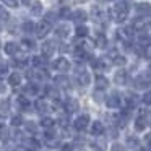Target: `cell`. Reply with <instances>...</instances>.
<instances>
[{
	"instance_id": "cell-51",
	"label": "cell",
	"mask_w": 151,
	"mask_h": 151,
	"mask_svg": "<svg viewBox=\"0 0 151 151\" xmlns=\"http://www.w3.org/2000/svg\"><path fill=\"white\" fill-rule=\"evenodd\" d=\"M5 91V86H4V83L0 81V93H4Z\"/></svg>"
},
{
	"instance_id": "cell-33",
	"label": "cell",
	"mask_w": 151,
	"mask_h": 151,
	"mask_svg": "<svg viewBox=\"0 0 151 151\" xmlns=\"http://www.w3.org/2000/svg\"><path fill=\"white\" fill-rule=\"evenodd\" d=\"M10 124L13 125V127H20V125H23V117H21L20 114L13 115V117L10 119Z\"/></svg>"
},
{
	"instance_id": "cell-30",
	"label": "cell",
	"mask_w": 151,
	"mask_h": 151,
	"mask_svg": "<svg viewBox=\"0 0 151 151\" xmlns=\"http://www.w3.org/2000/svg\"><path fill=\"white\" fill-rule=\"evenodd\" d=\"M31 13L33 15H41L42 13V4H41V2H34V4L31 5Z\"/></svg>"
},
{
	"instance_id": "cell-15",
	"label": "cell",
	"mask_w": 151,
	"mask_h": 151,
	"mask_svg": "<svg viewBox=\"0 0 151 151\" xmlns=\"http://www.w3.org/2000/svg\"><path fill=\"white\" fill-rule=\"evenodd\" d=\"M55 86L57 88H63V89H68L70 88V80L67 78L65 75H59V76H55Z\"/></svg>"
},
{
	"instance_id": "cell-31",
	"label": "cell",
	"mask_w": 151,
	"mask_h": 151,
	"mask_svg": "<svg viewBox=\"0 0 151 151\" xmlns=\"http://www.w3.org/2000/svg\"><path fill=\"white\" fill-rule=\"evenodd\" d=\"M34 26H36V24H34L33 21H24L21 28H23V31L26 34H29V33H34Z\"/></svg>"
},
{
	"instance_id": "cell-9",
	"label": "cell",
	"mask_w": 151,
	"mask_h": 151,
	"mask_svg": "<svg viewBox=\"0 0 151 151\" xmlns=\"http://www.w3.org/2000/svg\"><path fill=\"white\" fill-rule=\"evenodd\" d=\"M41 50H42L44 57H50L55 52V42H54V41H46V42L41 46Z\"/></svg>"
},
{
	"instance_id": "cell-48",
	"label": "cell",
	"mask_w": 151,
	"mask_h": 151,
	"mask_svg": "<svg viewBox=\"0 0 151 151\" xmlns=\"http://www.w3.org/2000/svg\"><path fill=\"white\" fill-rule=\"evenodd\" d=\"M62 151H73V145L72 143H65L62 146Z\"/></svg>"
},
{
	"instance_id": "cell-17",
	"label": "cell",
	"mask_w": 151,
	"mask_h": 151,
	"mask_svg": "<svg viewBox=\"0 0 151 151\" xmlns=\"http://www.w3.org/2000/svg\"><path fill=\"white\" fill-rule=\"evenodd\" d=\"M47 57L41 55V57H33V65L36 67L37 70H44L47 67Z\"/></svg>"
},
{
	"instance_id": "cell-12",
	"label": "cell",
	"mask_w": 151,
	"mask_h": 151,
	"mask_svg": "<svg viewBox=\"0 0 151 151\" xmlns=\"http://www.w3.org/2000/svg\"><path fill=\"white\" fill-rule=\"evenodd\" d=\"M4 50H5V54H7V55L15 57L18 52H20V46H18L17 42H12V41H10V42H7V44H5Z\"/></svg>"
},
{
	"instance_id": "cell-40",
	"label": "cell",
	"mask_w": 151,
	"mask_h": 151,
	"mask_svg": "<svg viewBox=\"0 0 151 151\" xmlns=\"http://www.w3.org/2000/svg\"><path fill=\"white\" fill-rule=\"evenodd\" d=\"M2 2H4V5H7L10 8H18V0H2Z\"/></svg>"
},
{
	"instance_id": "cell-42",
	"label": "cell",
	"mask_w": 151,
	"mask_h": 151,
	"mask_svg": "<svg viewBox=\"0 0 151 151\" xmlns=\"http://www.w3.org/2000/svg\"><path fill=\"white\" fill-rule=\"evenodd\" d=\"M125 62H127V60H125V57H122V55H115L114 57V63L115 65H125Z\"/></svg>"
},
{
	"instance_id": "cell-23",
	"label": "cell",
	"mask_w": 151,
	"mask_h": 151,
	"mask_svg": "<svg viewBox=\"0 0 151 151\" xmlns=\"http://www.w3.org/2000/svg\"><path fill=\"white\" fill-rule=\"evenodd\" d=\"M18 106H20L21 111H29L31 109V102L26 96H20V98H18Z\"/></svg>"
},
{
	"instance_id": "cell-52",
	"label": "cell",
	"mask_w": 151,
	"mask_h": 151,
	"mask_svg": "<svg viewBox=\"0 0 151 151\" xmlns=\"http://www.w3.org/2000/svg\"><path fill=\"white\" fill-rule=\"evenodd\" d=\"M13 151H24V150H21V148H15Z\"/></svg>"
},
{
	"instance_id": "cell-41",
	"label": "cell",
	"mask_w": 151,
	"mask_h": 151,
	"mask_svg": "<svg viewBox=\"0 0 151 151\" xmlns=\"http://www.w3.org/2000/svg\"><path fill=\"white\" fill-rule=\"evenodd\" d=\"M8 107H10V101H8V99H4V101L0 102V111L2 112H7Z\"/></svg>"
},
{
	"instance_id": "cell-46",
	"label": "cell",
	"mask_w": 151,
	"mask_h": 151,
	"mask_svg": "<svg viewBox=\"0 0 151 151\" xmlns=\"http://www.w3.org/2000/svg\"><path fill=\"white\" fill-rule=\"evenodd\" d=\"M59 124L62 125V127H68V117H67V115H65V117L60 115V117H59Z\"/></svg>"
},
{
	"instance_id": "cell-45",
	"label": "cell",
	"mask_w": 151,
	"mask_h": 151,
	"mask_svg": "<svg viewBox=\"0 0 151 151\" xmlns=\"http://www.w3.org/2000/svg\"><path fill=\"white\" fill-rule=\"evenodd\" d=\"M7 72H8V67H7V63H5L4 60H0V75H5Z\"/></svg>"
},
{
	"instance_id": "cell-7",
	"label": "cell",
	"mask_w": 151,
	"mask_h": 151,
	"mask_svg": "<svg viewBox=\"0 0 151 151\" xmlns=\"http://www.w3.org/2000/svg\"><path fill=\"white\" fill-rule=\"evenodd\" d=\"M76 81H78L80 86H88L89 81H91V76H89V73L86 70L78 68V72H76Z\"/></svg>"
},
{
	"instance_id": "cell-43",
	"label": "cell",
	"mask_w": 151,
	"mask_h": 151,
	"mask_svg": "<svg viewBox=\"0 0 151 151\" xmlns=\"http://www.w3.org/2000/svg\"><path fill=\"white\" fill-rule=\"evenodd\" d=\"M141 101H143L145 104L151 106V91H146V93H145V96L141 98Z\"/></svg>"
},
{
	"instance_id": "cell-18",
	"label": "cell",
	"mask_w": 151,
	"mask_h": 151,
	"mask_svg": "<svg viewBox=\"0 0 151 151\" xmlns=\"http://www.w3.org/2000/svg\"><path fill=\"white\" fill-rule=\"evenodd\" d=\"M34 109H36V112H39V114H46V112L49 111V106H47V102L44 101V99H37V101L34 102Z\"/></svg>"
},
{
	"instance_id": "cell-37",
	"label": "cell",
	"mask_w": 151,
	"mask_h": 151,
	"mask_svg": "<svg viewBox=\"0 0 151 151\" xmlns=\"http://www.w3.org/2000/svg\"><path fill=\"white\" fill-rule=\"evenodd\" d=\"M96 44H98V47H106V44H107V39H106L104 34H99L98 39H96Z\"/></svg>"
},
{
	"instance_id": "cell-2",
	"label": "cell",
	"mask_w": 151,
	"mask_h": 151,
	"mask_svg": "<svg viewBox=\"0 0 151 151\" xmlns=\"http://www.w3.org/2000/svg\"><path fill=\"white\" fill-rule=\"evenodd\" d=\"M135 88L138 89H146L151 86V73L150 72H143L135 78Z\"/></svg>"
},
{
	"instance_id": "cell-5",
	"label": "cell",
	"mask_w": 151,
	"mask_h": 151,
	"mask_svg": "<svg viewBox=\"0 0 151 151\" xmlns=\"http://www.w3.org/2000/svg\"><path fill=\"white\" fill-rule=\"evenodd\" d=\"M52 67H54V70H57V72H60V73H67L70 70V62L65 57H59L57 60H54Z\"/></svg>"
},
{
	"instance_id": "cell-49",
	"label": "cell",
	"mask_w": 151,
	"mask_h": 151,
	"mask_svg": "<svg viewBox=\"0 0 151 151\" xmlns=\"http://www.w3.org/2000/svg\"><path fill=\"white\" fill-rule=\"evenodd\" d=\"M60 50H62V52H67V50H68V46H63L62 44V46H60Z\"/></svg>"
},
{
	"instance_id": "cell-13",
	"label": "cell",
	"mask_w": 151,
	"mask_h": 151,
	"mask_svg": "<svg viewBox=\"0 0 151 151\" xmlns=\"http://www.w3.org/2000/svg\"><path fill=\"white\" fill-rule=\"evenodd\" d=\"M91 18L96 21V23H102V21H104V18H106V13L102 12V8L93 7V10H91Z\"/></svg>"
},
{
	"instance_id": "cell-22",
	"label": "cell",
	"mask_w": 151,
	"mask_h": 151,
	"mask_svg": "<svg viewBox=\"0 0 151 151\" xmlns=\"http://www.w3.org/2000/svg\"><path fill=\"white\" fill-rule=\"evenodd\" d=\"M55 34L59 37H67L70 34V26H68V24H60V26H57Z\"/></svg>"
},
{
	"instance_id": "cell-47",
	"label": "cell",
	"mask_w": 151,
	"mask_h": 151,
	"mask_svg": "<svg viewBox=\"0 0 151 151\" xmlns=\"http://www.w3.org/2000/svg\"><path fill=\"white\" fill-rule=\"evenodd\" d=\"M60 17H63V18H70V17H72V13L68 12V8H62V10H60Z\"/></svg>"
},
{
	"instance_id": "cell-19",
	"label": "cell",
	"mask_w": 151,
	"mask_h": 151,
	"mask_svg": "<svg viewBox=\"0 0 151 151\" xmlns=\"http://www.w3.org/2000/svg\"><path fill=\"white\" fill-rule=\"evenodd\" d=\"M91 135H94V137H99V135L104 133V125L101 124V122H93L91 124Z\"/></svg>"
},
{
	"instance_id": "cell-26",
	"label": "cell",
	"mask_w": 151,
	"mask_h": 151,
	"mask_svg": "<svg viewBox=\"0 0 151 151\" xmlns=\"http://www.w3.org/2000/svg\"><path fill=\"white\" fill-rule=\"evenodd\" d=\"M146 124H148L146 117H145V115H141V117H138L137 120H135V128H137L138 132H141V130H145V128H146Z\"/></svg>"
},
{
	"instance_id": "cell-24",
	"label": "cell",
	"mask_w": 151,
	"mask_h": 151,
	"mask_svg": "<svg viewBox=\"0 0 151 151\" xmlns=\"http://www.w3.org/2000/svg\"><path fill=\"white\" fill-rule=\"evenodd\" d=\"M140 102V98H138L135 93H127V104H128V107H135V106Z\"/></svg>"
},
{
	"instance_id": "cell-32",
	"label": "cell",
	"mask_w": 151,
	"mask_h": 151,
	"mask_svg": "<svg viewBox=\"0 0 151 151\" xmlns=\"http://www.w3.org/2000/svg\"><path fill=\"white\" fill-rule=\"evenodd\" d=\"M13 65L15 67H20V68H24L28 65V59L26 57H18V59L13 60Z\"/></svg>"
},
{
	"instance_id": "cell-16",
	"label": "cell",
	"mask_w": 151,
	"mask_h": 151,
	"mask_svg": "<svg viewBox=\"0 0 151 151\" xmlns=\"http://www.w3.org/2000/svg\"><path fill=\"white\" fill-rule=\"evenodd\" d=\"M114 81L117 83V85H125V83L128 81V73L125 72V70H119L114 75Z\"/></svg>"
},
{
	"instance_id": "cell-27",
	"label": "cell",
	"mask_w": 151,
	"mask_h": 151,
	"mask_svg": "<svg viewBox=\"0 0 151 151\" xmlns=\"http://www.w3.org/2000/svg\"><path fill=\"white\" fill-rule=\"evenodd\" d=\"M75 33H76V37H86L88 33H89V29L85 26V24H78L76 29H75Z\"/></svg>"
},
{
	"instance_id": "cell-50",
	"label": "cell",
	"mask_w": 151,
	"mask_h": 151,
	"mask_svg": "<svg viewBox=\"0 0 151 151\" xmlns=\"http://www.w3.org/2000/svg\"><path fill=\"white\" fill-rule=\"evenodd\" d=\"M146 143H148V146L151 148V135H150V137H146Z\"/></svg>"
},
{
	"instance_id": "cell-25",
	"label": "cell",
	"mask_w": 151,
	"mask_h": 151,
	"mask_svg": "<svg viewBox=\"0 0 151 151\" xmlns=\"http://www.w3.org/2000/svg\"><path fill=\"white\" fill-rule=\"evenodd\" d=\"M54 125H55V120L50 117H42L41 119V127L46 128V130H50V128H54Z\"/></svg>"
},
{
	"instance_id": "cell-38",
	"label": "cell",
	"mask_w": 151,
	"mask_h": 151,
	"mask_svg": "<svg viewBox=\"0 0 151 151\" xmlns=\"http://www.w3.org/2000/svg\"><path fill=\"white\" fill-rule=\"evenodd\" d=\"M138 143H140V141H138L137 137H128V138H127V145H128L130 148H137Z\"/></svg>"
},
{
	"instance_id": "cell-39",
	"label": "cell",
	"mask_w": 151,
	"mask_h": 151,
	"mask_svg": "<svg viewBox=\"0 0 151 151\" xmlns=\"http://www.w3.org/2000/svg\"><path fill=\"white\" fill-rule=\"evenodd\" d=\"M55 20H57V13H55V12H49V13L46 15V21H47L49 24L54 23Z\"/></svg>"
},
{
	"instance_id": "cell-36",
	"label": "cell",
	"mask_w": 151,
	"mask_h": 151,
	"mask_svg": "<svg viewBox=\"0 0 151 151\" xmlns=\"http://www.w3.org/2000/svg\"><path fill=\"white\" fill-rule=\"evenodd\" d=\"M24 128H26L29 133H36L37 132V125L34 124V122H26V124H24Z\"/></svg>"
},
{
	"instance_id": "cell-4",
	"label": "cell",
	"mask_w": 151,
	"mask_h": 151,
	"mask_svg": "<svg viewBox=\"0 0 151 151\" xmlns=\"http://www.w3.org/2000/svg\"><path fill=\"white\" fill-rule=\"evenodd\" d=\"M49 31H50V24L47 23L46 20H42V21H39V23L34 26V33H36V36L39 37V39H42V37H46L47 34H49Z\"/></svg>"
},
{
	"instance_id": "cell-21",
	"label": "cell",
	"mask_w": 151,
	"mask_h": 151,
	"mask_svg": "<svg viewBox=\"0 0 151 151\" xmlns=\"http://www.w3.org/2000/svg\"><path fill=\"white\" fill-rule=\"evenodd\" d=\"M8 85L13 86V88L20 86L21 85V75H20V73H12V75L8 76Z\"/></svg>"
},
{
	"instance_id": "cell-53",
	"label": "cell",
	"mask_w": 151,
	"mask_h": 151,
	"mask_svg": "<svg viewBox=\"0 0 151 151\" xmlns=\"http://www.w3.org/2000/svg\"><path fill=\"white\" fill-rule=\"evenodd\" d=\"M21 2H23V4H29V0H21Z\"/></svg>"
},
{
	"instance_id": "cell-20",
	"label": "cell",
	"mask_w": 151,
	"mask_h": 151,
	"mask_svg": "<svg viewBox=\"0 0 151 151\" xmlns=\"http://www.w3.org/2000/svg\"><path fill=\"white\" fill-rule=\"evenodd\" d=\"M109 86V80L106 78V76H102V75H98L96 76V88L101 91V89H106Z\"/></svg>"
},
{
	"instance_id": "cell-6",
	"label": "cell",
	"mask_w": 151,
	"mask_h": 151,
	"mask_svg": "<svg viewBox=\"0 0 151 151\" xmlns=\"http://www.w3.org/2000/svg\"><path fill=\"white\" fill-rule=\"evenodd\" d=\"M138 18H151V5L150 4H138L135 7Z\"/></svg>"
},
{
	"instance_id": "cell-3",
	"label": "cell",
	"mask_w": 151,
	"mask_h": 151,
	"mask_svg": "<svg viewBox=\"0 0 151 151\" xmlns=\"http://www.w3.org/2000/svg\"><path fill=\"white\" fill-rule=\"evenodd\" d=\"M63 109H65V112L67 114H75V112H78V109H80V104H78V101H76L75 98H65L63 99Z\"/></svg>"
},
{
	"instance_id": "cell-8",
	"label": "cell",
	"mask_w": 151,
	"mask_h": 151,
	"mask_svg": "<svg viewBox=\"0 0 151 151\" xmlns=\"http://www.w3.org/2000/svg\"><path fill=\"white\" fill-rule=\"evenodd\" d=\"M89 125V115L88 114H83V115H80V117H76V120L73 122V127L76 128V130H85L86 127Z\"/></svg>"
},
{
	"instance_id": "cell-11",
	"label": "cell",
	"mask_w": 151,
	"mask_h": 151,
	"mask_svg": "<svg viewBox=\"0 0 151 151\" xmlns=\"http://www.w3.org/2000/svg\"><path fill=\"white\" fill-rule=\"evenodd\" d=\"M46 96L54 102L60 101V93H59V88H57V86H47L46 88Z\"/></svg>"
},
{
	"instance_id": "cell-34",
	"label": "cell",
	"mask_w": 151,
	"mask_h": 151,
	"mask_svg": "<svg viewBox=\"0 0 151 151\" xmlns=\"http://www.w3.org/2000/svg\"><path fill=\"white\" fill-rule=\"evenodd\" d=\"M23 47L24 49H28V50H33L34 47H36V44H34V41L33 39H23Z\"/></svg>"
},
{
	"instance_id": "cell-29",
	"label": "cell",
	"mask_w": 151,
	"mask_h": 151,
	"mask_svg": "<svg viewBox=\"0 0 151 151\" xmlns=\"http://www.w3.org/2000/svg\"><path fill=\"white\" fill-rule=\"evenodd\" d=\"M91 65L94 67L96 70H104L106 67H107V65H106V62H102V59H93L91 60Z\"/></svg>"
},
{
	"instance_id": "cell-44",
	"label": "cell",
	"mask_w": 151,
	"mask_h": 151,
	"mask_svg": "<svg viewBox=\"0 0 151 151\" xmlns=\"http://www.w3.org/2000/svg\"><path fill=\"white\" fill-rule=\"evenodd\" d=\"M111 151H125V146L120 145V143H114L111 146Z\"/></svg>"
},
{
	"instance_id": "cell-14",
	"label": "cell",
	"mask_w": 151,
	"mask_h": 151,
	"mask_svg": "<svg viewBox=\"0 0 151 151\" xmlns=\"http://www.w3.org/2000/svg\"><path fill=\"white\" fill-rule=\"evenodd\" d=\"M70 18H72L73 21H76V23H85V21L88 20V13H86L85 10H76L72 13Z\"/></svg>"
},
{
	"instance_id": "cell-35",
	"label": "cell",
	"mask_w": 151,
	"mask_h": 151,
	"mask_svg": "<svg viewBox=\"0 0 151 151\" xmlns=\"http://www.w3.org/2000/svg\"><path fill=\"white\" fill-rule=\"evenodd\" d=\"M8 18H10V15H8L7 8L4 5H0V21H7Z\"/></svg>"
},
{
	"instance_id": "cell-10",
	"label": "cell",
	"mask_w": 151,
	"mask_h": 151,
	"mask_svg": "<svg viewBox=\"0 0 151 151\" xmlns=\"http://www.w3.org/2000/svg\"><path fill=\"white\" fill-rule=\"evenodd\" d=\"M106 106H107V107H111V109L119 107V106H120V96H119L117 93H112L111 96H107V98H106Z\"/></svg>"
},
{
	"instance_id": "cell-28",
	"label": "cell",
	"mask_w": 151,
	"mask_h": 151,
	"mask_svg": "<svg viewBox=\"0 0 151 151\" xmlns=\"http://www.w3.org/2000/svg\"><path fill=\"white\" fill-rule=\"evenodd\" d=\"M26 93L28 94H37V93H39V85H37V83H28Z\"/></svg>"
},
{
	"instance_id": "cell-1",
	"label": "cell",
	"mask_w": 151,
	"mask_h": 151,
	"mask_svg": "<svg viewBox=\"0 0 151 151\" xmlns=\"http://www.w3.org/2000/svg\"><path fill=\"white\" fill-rule=\"evenodd\" d=\"M109 13H111V18L115 21V23H122V21H125L127 17H128V2H125V0L117 2V4L111 8Z\"/></svg>"
}]
</instances>
